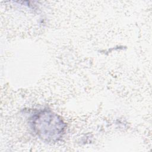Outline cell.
<instances>
[{"label": "cell", "instance_id": "cell-1", "mask_svg": "<svg viewBox=\"0 0 152 152\" xmlns=\"http://www.w3.org/2000/svg\"><path fill=\"white\" fill-rule=\"evenodd\" d=\"M30 125L38 138L48 143L59 141L65 134L66 127L59 115L48 109L35 113L31 117Z\"/></svg>", "mask_w": 152, "mask_h": 152}]
</instances>
